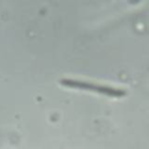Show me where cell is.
Returning <instances> with one entry per match:
<instances>
[{
	"label": "cell",
	"mask_w": 149,
	"mask_h": 149,
	"mask_svg": "<svg viewBox=\"0 0 149 149\" xmlns=\"http://www.w3.org/2000/svg\"><path fill=\"white\" fill-rule=\"evenodd\" d=\"M59 84L69 88L88 91V92L98 93V94L106 95L109 98H122L127 95V91L125 88L107 85V84H101V83L92 81V80H85V79L83 80V79H77V78H62L59 79Z\"/></svg>",
	"instance_id": "cell-1"
}]
</instances>
